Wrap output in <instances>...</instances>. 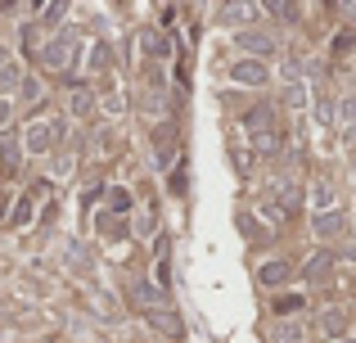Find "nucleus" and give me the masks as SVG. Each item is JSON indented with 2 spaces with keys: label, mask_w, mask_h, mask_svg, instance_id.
<instances>
[{
  "label": "nucleus",
  "mask_w": 356,
  "mask_h": 343,
  "mask_svg": "<svg viewBox=\"0 0 356 343\" xmlns=\"http://www.w3.org/2000/svg\"><path fill=\"white\" fill-rule=\"evenodd\" d=\"M131 303L140 308V317H145L158 335H167V339H181L185 335V326H181V317H176L167 289H158V285H149V280H136V285H131Z\"/></svg>",
  "instance_id": "nucleus-1"
},
{
  "label": "nucleus",
  "mask_w": 356,
  "mask_h": 343,
  "mask_svg": "<svg viewBox=\"0 0 356 343\" xmlns=\"http://www.w3.org/2000/svg\"><path fill=\"white\" fill-rule=\"evenodd\" d=\"M243 131H248V145L257 154H280V145H284V127H280L275 109L257 104L248 109V118H243Z\"/></svg>",
  "instance_id": "nucleus-2"
},
{
  "label": "nucleus",
  "mask_w": 356,
  "mask_h": 343,
  "mask_svg": "<svg viewBox=\"0 0 356 343\" xmlns=\"http://www.w3.org/2000/svg\"><path fill=\"white\" fill-rule=\"evenodd\" d=\"M41 59H45V68H50V72H68L72 63H77V36L68 32V36H59V41H50L41 50Z\"/></svg>",
  "instance_id": "nucleus-3"
},
{
  "label": "nucleus",
  "mask_w": 356,
  "mask_h": 343,
  "mask_svg": "<svg viewBox=\"0 0 356 343\" xmlns=\"http://www.w3.org/2000/svg\"><path fill=\"white\" fill-rule=\"evenodd\" d=\"M54 127H59V122H32L23 131V150L27 154H50L54 150Z\"/></svg>",
  "instance_id": "nucleus-4"
},
{
  "label": "nucleus",
  "mask_w": 356,
  "mask_h": 343,
  "mask_svg": "<svg viewBox=\"0 0 356 343\" xmlns=\"http://www.w3.org/2000/svg\"><path fill=\"white\" fill-rule=\"evenodd\" d=\"M176 145H181L176 127H172V122H163V127L154 131V154H158V163H163V168H172V159H176Z\"/></svg>",
  "instance_id": "nucleus-5"
},
{
  "label": "nucleus",
  "mask_w": 356,
  "mask_h": 343,
  "mask_svg": "<svg viewBox=\"0 0 356 343\" xmlns=\"http://www.w3.org/2000/svg\"><path fill=\"white\" fill-rule=\"evenodd\" d=\"M316 335H321V339H343V335H348V317H343L339 308H325L321 321H316Z\"/></svg>",
  "instance_id": "nucleus-6"
},
{
  "label": "nucleus",
  "mask_w": 356,
  "mask_h": 343,
  "mask_svg": "<svg viewBox=\"0 0 356 343\" xmlns=\"http://www.w3.org/2000/svg\"><path fill=\"white\" fill-rule=\"evenodd\" d=\"M239 50H248V54H275V36H266V32H239Z\"/></svg>",
  "instance_id": "nucleus-7"
},
{
  "label": "nucleus",
  "mask_w": 356,
  "mask_h": 343,
  "mask_svg": "<svg viewBox=\"0 0 356 343\" xmlns=\"http://www.w3.org/2000/svg\"><path fill=\"white\" fill-rule=\"evenodd\" d=\"M230 72H235V81H248V86H261V81L270 77V72L261 68L257 59H243V63H235V68H230Z\"/></svg>",
  "instance_id": "nucleus-8"
},
{
  "label": "nucleus",
  "mask_w": 356,
  "mask_h": 343,
  "mask_svg": "<svg viewBox=\"0 0 356 343\" xmlns=\"http://www.w3.org/2000/svg\"><path fill=\"white\" fill-rule=\"evenodd\" d=\"M0 172H18V141L0 131Z\"/></svg>",
  "instance_id": "nucleus-9"
},
{
  "label": "nucleus",
  "mask_w": 356,
  "mask_h": 343,
  "mask_svg": "<svg viewBox=\"0 0 356 343\" xmlns=\"http://www.w3.org/2000/svg\"><path fill=\"white\" fill-rule=\"evenodd\" d=\"M343 226H348V217H343V212H321V217H316V235H321V239L339 235Z\"/></svg>",
  "instance_id": "nucleus-10"
},
{
  "label": "nucleus",
  "mask_w": 356,
  "mask_h": 343,
  "mask_svg": "<svg viewBox=\"0 0 356 343\" xmlns=\"http://www.w3.org/2000/svg\"><path fill=\"white\" fill-rule=\"evenodd\" d=\"M257 280L261 285H289V262H266L257 271Z\"/></svg>",
  "instance_id": "nucleus-11"
},
{
  "label": "nucleus",
  "mask_w": 356,
  "mask_h": 343,
  "mask_svg": "<svg viewBox=\"0 0 356 343\" xmlns=\"http://www.w3.org/2000/svg\"><path fill=\"white\" fill-rule=\"evenodd\" d=\"M90 109H95V90H90V86H72V113L86 118Z\"/></svg>",
  "instance_id": "nucleus-12"
},
{
  "label": "nucleus",
  "mask_w": 356,
  "mask_h": 343,
  "mask_svg": "<svg viewBox=\"0 0 356 343\" xmlns=\"http://www.w3.org/2000/svg\"><path fill=\"white\" fill-rule=\"evenodd\" d=\"M330 271H334V253H316L312 262H307V280H325Z\"/></svg>",
  "instance_id": "nucleus-13"
},
{
  "label": "nucleus",
  "mask_w": 356,
  "mask_h": 343,
  "mask_svg": "<svg viewBox=\"0 0 356 343\" xmlns=\"http://www.w3.org/2000/svg\"><path fill=\"white\" fill-rule=\"evenodd\" d=\"M140 45H145V50L154 54V59H167V54H172V45H167L158 32H140Z\"/></svg>",
  "instance_id": "nucleus-14"
},
{
  "label": "nucleus",
  "mask_w": 356,
  "mask_h": 343,
  "mask_svg": "<svg viewBox=\"0 0 356 343\" xmlns=\"http://www.w3.org/2000/svg\"><path fill=\"white\" fill-rule=\"evenodd\" d=\"M275 339H280V343H307V330L298 326V321H280Z\"/></svg>",
  "instance_id": "nucleus-15"
},
{
  "label": "nucleus",
  "mask_w": 356,
  "mask_h": 343,
  "mask_svg": "<svg viewBox=\"0 0 356 343\" xmlns=\"http://www.w3.org/2000/svg\"><path fill=\"white\" fill-rule=\"evenodd\" d=\"M108 59H113V50H108V45L104 41H95V45H90V50H86V63H90V68H108Z\"/></svg>",
  "instance_id": "nucleus-16"
},
{
  "label": "nucleus",
  "mask_w": 356,
  "mask_h": 343,
  "mask_svg": "<svg viewBox=\"0 0 356 343\" xmlns=\"http://www.w3.org/2000/svg\"><path fill=\"white\" fill-rule=\"evenodd\" d=\"M316 208H334V181H316Z\"/></svg>",
  "instance_id": "nucleus-17"
},
{
  "label": "nucleus",
  "mask_w": 356,
  "mask_h": 343,
  "mask_svg": "<svg viewBox=\"0 0 356 343\" xmlns=\"http://www.w3.org/2000/svg\"><path fill=\"white\" fill-rule=\"evenodd\" d=\"M23 221H32V194H23L14 208V217H9V226H23Z\"/></svg>",
  "instance_id": "nucleus-18"
},
{
  "label": "nucleus",
  "mask_w": 356,
  "mask_h": 343,
  "mask_svg": "<svg viewBox=\"0 0 356 343\" xmlns=\"http://www.w3.org/2000/svg\"><path fill=\"white\" fill-rule=\"evenodd\" d=\"M108 208H113V212H131V190H108Z\"/></svg>",
  "instance_id": "nucleus-19"
},
{
  "label": "nucleus",
  "mask_w": 356,
  "mask_h": 343,
  "mask_svg": "<svg viewBox=\"0 0 356 343\" xmlns=\"http://www.w3.org/2000/svg\"><path fill=\"white\" fill-rule=\"evenodd\" d=\"M18 95H23L27 104H36V99H41V81H36V77H23V86H18Z\"/></svg>",
  "instance_id": "nucleus-20"
},
{
  "label": "nucleus",
  "mask_w": 356,
  "mask_h": 343,
  "mask_svg": "<svg viewBox=\"0 0 356 343\" xmlns=\"http://www.w3.org/2000/svg\"><path fill=\"white\" fill-rule=\"evenodd\" d=\"M275 312H284V317L302 312V294H289V298H275Z\"/></svg>",
  "instance_id": "nucleus-21"
},
{
  "label": "nucleus",
  "mask_w": 356,
  "mask_h": 343,
  "mask_svg": "<svg viewBox=\"0 0 356 343\" xmlns=\"http://www.w3.org/2000/svg\"><path fill=\"white\" fill-rule=\"evenodd\" d=\"M99 230H104V235H127V226H122L113 212H104V217H99Z\"/></svg>",
  "instance_id": "nucleus-22"
},
{
  "label": "nucleus",
  "mask_w": 356,
  "mask_h": 343,
  "mask_svg": "<svg viewBox=\"0 0 356 343\" xmlns=\"http://www.w3.org/2000/svg\"><path fill=\"white\" fill-rule=\"evenodd\" d=\"M14 86H23V72H18V68H5V72H0V90H14Z\"/></svg>",
  "instance_id": "nucleus-23"
},
{
  "label": "nucleus",
  "mask_w": 356,
  "mask_h": 343,
  "mask_svg": "<svg viewBox=\"0 0 356 343\" xmlns=\"http://www.w3.org/2000/svg\"><path fill=\"white\" fill-rule=\"evenodd\" d=\"M339 118H343V127H352V122H356V95H348V99L339 104Z\"/></svg>",
  "instance_id": "nucleus-24"
},
{
  "label": "nucleus",
  "mask_w": 356,
  "mask_h": 343,
  "mask_svg": "<svg viewBox=\"0 0 356 343\" xmlns=\"http://www.w3.org/2000/svg\"><path fill=\"white\" fill-rule=\"evenodd\" d=\"M221 14H226V18H248L252 9H248V5H226V9H221Z\"/></svg>",
  "instance_id": "nucleus-25"
},
{
  "label": "nucleus",
  "mask_w": 356,
  "mask_h": 343,
  "mask_svg": "<svg viewBox=\"0 0 356 343\" xmlns=\"http://www.w3.org/2000/svg\"><path fill=\"white\" fill-rule=\"evenodd\" d=\"M334 118V104H316V122H330Z\"/></svg>",
  "instance_id": "nucleus-26"
},
{
  "label": "nucleus",
  "mask_w": 356,
  "mask_h": 343,
  "mask_svg": "<svg viewBox=\"0 0 356 343\" xmlns=\"http://www.w3.org/2000/svg\"><path fill=\"white\" fill-rule=\"evenodd\" d=\"M343 145H348V150H356V122L343 127Z\"/></svg>",
  "instance_id": "nucleus-27"
},
{
  "label": "nucleus",
  "mask_w": 356,
  "mask_h": 343,
  "mask_svg": "<svg viewBox=\"0 0 356 343\" xmlns=\"http://www.w3.org/2000/svg\"><path fill=\"white\" fill-rule=\"evenodd\" d=\"M9 113H14V109H9V104H5V99H0V127H5V122H9Z\"/></svg>",
  "instance_id": "nucleus-28"
},
{
  "label": "nucleus",
  "mask_w": 356,
  "mask_h": 343,
  "mask_svg": "<svg viewBox=\"0 0 356 343\" xmlns=\"http://www.w3.org/2000/svg\"><path fill=\"white\" fill-rule=\"evenodd\" d=\"M348 343H356V335H352V339H348Z\"/></svg>",
  "instance_id": "nucleus-29"
},
{
  "label": "nucleus",
  "mask_w": 356,
  "mask_h": 343,
  "mask_svg": "<svg viewBox=\"0 0 356 343\" xmlns=\"http://www.w3.org/2000/svg\"><path fill=\"white\" fill-rule=\"evenodd\" d=\"M352 172H356V168H352Z\"/></svg>",
  "instance_id": "nucleus-30"
}]
</instances>
